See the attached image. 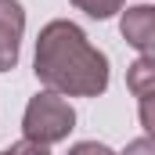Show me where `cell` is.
<instances>
[{
    "mask_svg": "<svg viewBox=\"0 0 155 155\" xmlns=\"http://www.w3.org/2000/svg\"><path fill=\"white\" fill-rule=\"evenodd\" d=\"M33 72L47 90L61 97H97L108 87V58L76 22L54 18L40 29Z\"/></svg>",
    "mask_w": 155,
    "mask_h": 155,
    "instance_id": "cell-1",
    "label": "cell"
},
{
    "mask_svg": "<svg viewBox=\"0 0 155 155\" xmlns=\"http://www.w3.org/2000/svg\"><path fill=\"white\" fill-rule=\"evenodd\" d=\"M72 126H76V112H72V105L61 94L40 90L36 97H29L25 116H22V134L29 141H40V144L51 148V144L65 141L72 134Z\"/></svg>",
    "mask_w": 155,
    "mask_h": 155,
    "instance_id": "cell-2",
    "label": "cell"
},
{
    "mask_svg": "<svg viewBox=\"0 0 155 155\" xmlns=\"http://www.w3.org/2000/svg\"><path fill=\"white\" fill-rule=\"evenodd\" d=\"M119 33L134 51H141V58L155 61V7L152 4L126 7L119 18Z\"/></svg>",
    "mask_w": 155,
    "mask_h": 155,
    "instance_id": "cell-3",
    "label": "cell"
},
{
    "mask_svg": "<svg viewBox=\"0 0 155 155\" xmlns=\"http://www.w3.org/2000/svg\"><path fill=\"white\" fill-rule=\"evenodd\" d=\"M25 33V11L18 0H0V72L18 65V47Z\"/></svg>",
    "mask_w": 155,
    "mask_h": 155,
    "instance_id": "cell-4",
    "label": "cell"
},
{
    "mask_svg": "<svg viewBox=\"0 0 155 155\" xmlns=\"http://www.w3.org/2000/svg\"><path fill=\"white\" fill-rule=\"evenodd\" d=\"M126 87H130L134 97H148V94H155V61L137 58L134 65H126Z\"/></svg>",
    "mask_w": 155,
    "mask_h": 155,
    "instance_id": "cell-5",
    "label": "cell"
},
{
    "mask_svg": "<svg viewBox=\"0 0 155 155\" xmlns=\"http://www.w3.org/2000/svg\"><path fill=\"white\" fill-rule=\"evenodd\" d=\"M79 11H87L90 18H97V22H105V18H112L116 11H123V4L126 0H72Z\"/></svg>",
    "mask_w": 155,
    "mask_h": 155,
    "instance_id": "cell-6",
    "label": "cell"
},
{
    "mask_svg": "<svg viewBox=\"0 0 155 155\" xmlns=\"http://www.w3.org/2000/svg\"><path fill=\"white\" fill-rule=\"evenodd\" d=\"M0 155H47V144H40V141H29V137H22V141H15L7 152Z\"/></svg>",
    "mask_w": 155,
    "mask_h": 155,
    "instance_id": "cell-7",
    "label": "cell"
},
{
    "mask_svg": "<svg viewBox=\"0 0 155 155\" xmlns=\"http://www.w3.org/2000/svg\"><path fill=\"white\" fill-rule=\"evenodd\" d=\"M137 116H141V126H144V130L155 137V94L141 97V108H137Z\"/></svg>",
    "mask_w": 155,
    "mask_h": 155,
    "instance_id": "cell-8",
    "label": "cell"
},
{
    "mask_svg": "<svg viewBox=\"0 0 155 155\" xmlns=\"http://www.w3.org/2000/svg\"><path fill=\"white\" fill-rule=\"evenodd\" d=\"M69 155H116L108 144H97V141H79L69 148Z\"/></svg>",
    "mask_w": 155,
    "mask_h": 155,
    "instance_id": "cell-9",
    "label": "cell"
},
{
    "mask_svg": "<svg viewBox=\"0 0 155 155\" xmlns=\"http://www.w3.org/2000/svg\"><path fill=\"white\" fill-rule=\"evenodd\" d=\"M123 155H155V137H152V134H144V137H137V141H130Z\"/></svg>",
    "mask_w": 155,
    "mask_h": 155,
    "instance_id": "cell-10",
    "label": "cell"
}]
</instances>
